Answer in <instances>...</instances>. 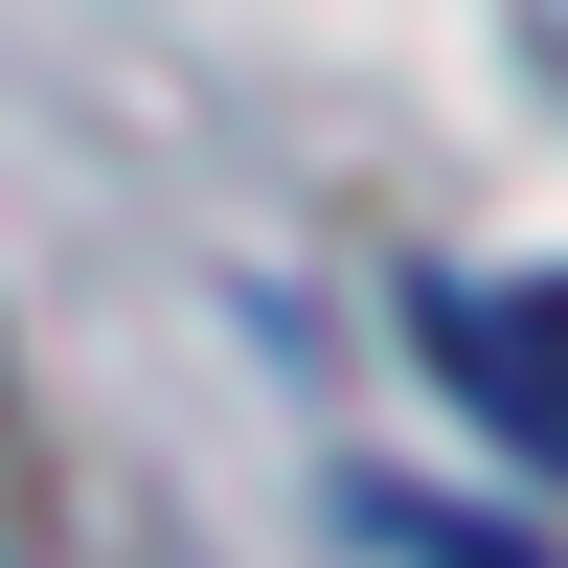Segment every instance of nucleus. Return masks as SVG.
I'll list each match as a JSON object with an SVG mask.
<instances>
[{
  "instance_id": "1",
  "label": "nucleus",
  "mask_w": 568,
  "mask_h": 568,
  "mask_svg": "<svg viewBox=\"0 0 568 568\" xmlns=\"http://www.w3.org/2000/svg\"><path fill=\"white\" fill-rule=\"evenodd\" d=\"M433 364H455V409H478L500 455L568 478V273H455V296H433Z\"/></svg>"
}]
</instances>
